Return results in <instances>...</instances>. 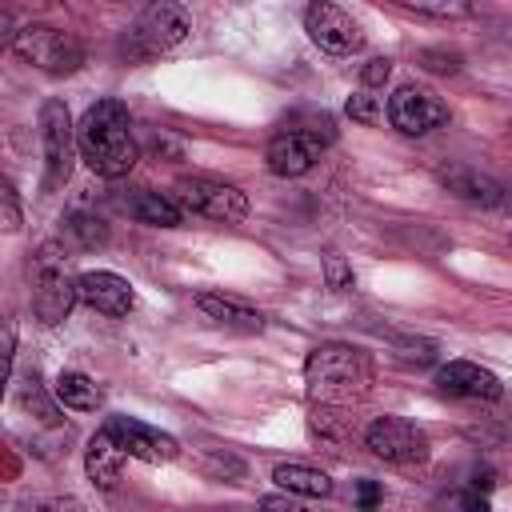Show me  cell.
Segmentation results:
<instances>
[{
	"instance_id": "1",
	"label": "cell",
	"mask_w": 512,
	"mask_h": 512,
	"mask_svg": "<svg viewBox=\"0 0 512 512\" xmlns=\"http://www.w3.org/2000/svg\"><path fill=\"white\" fill-rule=\"evenodd\" d=\"M76 148L84 156V164L96 172V176H128L132 164L140 160V148H136V136H132V120H128V108L120 100H96L80 128H76Z\"/></svg>"
},
{
	"instance_id": "2",
	"label": "cell",
	"mask_w": 512,
	"mask_h": 512,
	"mask_svg": "<svg viewBox=\"0 0 512 512\" xmlns=\"http://www.w3.org/2000/svg\"><path fill=\"white\" fill-rule=\"evenodd\" d=\"M304 384H308V396L312 404H332V408H344L352 400H360L372 384V360L352 348V344H320L308 352L304 360Z\"/></svg>"
},
{
	"instance_id": "3",
	"label": "cell",
	"mask_w": 512,
	"mask_h": 512,
	"mask_svg": "<svg viewBox=\"0 0 512 512\" xmlns=\"http://www.w3.org/2000/svg\"><path fill=\"white\" fill-rule=\"evenodd\" d=\"M32 312L40 324H60L68 320L76 304V272L68 260V248L60 240H48L32 256Z\"/></svg>"
},
{
	"instance_id": "4",
	"label": "cell",
	"mask_w": 512,
	"mask_h": 512,
	"mask_svg": "<svg viewBox=\"0 0 512 512\" xmlns=\"http://www.w3.org/2000/svg\"><path fill=\"white\" fill-rule=\"evenodd\" d=\"M192 32V16H188V8H180V4H148L140 16H136V24L124 32V56L128 60H148V56H156V52H168V48H176L184 36Z\"/></svg>"
},
{
	"instance_id": "5",
	"label": "cell",
	"mask_w": 512,
	"mask_h": 512,
	"mask_svg": "<svg viewBox=\"0 0 512 512\" xmlns=\"http://www.w3.org/2000/svg\"><path fill=\"white\" fill-rule=\"evenodd\" d=\"M32 68L48 72V76H68L84 64V44L76 32L52 28V24H24L16 28V44H12Z\"/></svg>"
},
{
	"instance_id": "6",
	"label": "cell",
	"mask_w": 512,
	"mask_h": 512,
	"mask_svg": "<svg viewBox=\"0 0 512 512\" xmlns=\"http://www.w3.org/2000/svg\"><path fill=\"white\" fill-rule=\"evenodd\" d=\"M172 200L180 204V212H192L216 224H240L248 216V196L236 184L212 180V176H180Z\"/></svg>"
},
{
	"instance_id": "7",
	"label": "cell",
	"mask_w": 512,
	"mask_h": 512,
	"mask_svg": "<svg viewBox=\"0 0 512 512\" xmlns=\"http://www.w3.org/2000/svg\"><path fill=\"white\" fill-rule=\"evenodd\" d=\"M364 444H368L372 456H380L388 464H400V468L424 464L432 456V444H428L424 428H416L404 416H380V420H372L368 432H364Z\"/></svg>"
},
{
	"instance_id": "8",
	"label": "cell",
	"mask_w": 512,
	"mask_h": 512,
	"mask_svg": "<svg viewBox=\"0 0 512 512\" xmlns=\"http://www.w3.org/2000/svg\"><path fill=\"white\" fill-rule=\"evenodd\" d=\"M40 144H44V188H60L72 176V160H76V128L64 100H44Z\"/></svg>"
},
{
	"instance_id": "9",
	"label": "cell",
	"mask_w": 512,
	"mask_h": 512,
	"mask_svg": "<svg viewBox=\"0 0 512 512\" xmlns=\"http://www.w3.org/2000/svg\"><path fill=\"white\" fill-rule=\"evenodd\" d=\"M304 28H308L312 44H320V48L332 52V56H348V52H360V48H364V32H360L356 16L344 12L340 4H328V0L308 4Z\"/></svg>"
},
{
	"instance_id": "10",
	"label": "cell",
	"mask_w": 512,
	"mask_h": 512,
	"mask_svg": "<svg viewBox=\"0 0 512 512\" xmlns=\"http://www.w3.org/2000/svg\"><path fill=\"white\" fill-rule=\"evenodd\" d=\"M104 432L120 444L124 456H136L144 464H168V460L180 456L176 436H168V432H160V428H152V424H144L136 416H108Z\"/></svg>"
},
{
	"instance_id": "11",
	"label": "cell",
	"mask_w": 512,
	"mask_h": 512,
	"mask_svg": "<svg viewBox=\"0 0 512 512\" xmlns=\"http://www.w3.org/2000/svg\"><path fill=\"white\" fill-rule=\"evenodd\" d=\"M388 120L396 132L404 136H424L432 128H440L448 120V108L444 100L432 92V88H420V84H404L396 88V96L388 100Z\"/></svg>"
},
{
	"instance_id": "12",
	"label": "cell",
	"mask_w": 512,
	"mask_h": 512,
	"mask_svg": "<svg viewBox=\"0 0 512 512\" xmlns=\"http://www.w3.org/2000/svg\"><path fill=\"white\" fill-rule=\"evenodd\" d=\"M324 144H328V140H320V136H312V132L284 128V132H276V136L268 140V152H264L268 172H272V176H304V172L320 160Z\"/></svg>"
},
{
	"instance_id": "13",
	"label": "cell",
	"mask_w": 512,
	"mask_h": 512,
	"mask_svg": "<svg viewBox=\"0 0 512 512\" xmlns=\"http://www.w3.org/2000/svg\"><path fill=\"white\" fill-rule=\"evenodd\" d=\"M436 388L444 396H456V400H500L504 396V384L496 372L472 364V360H448L436 368Z\"/></svg>"
},
{
	"instance_id": "14",
	"label": "cell",
	"mask_w": 512,
	"mask_h": 512,
	"mask_svg": "<svg viewBox=\"0 0 512 512\" xmlns=\"http://www.w3.org/2000/svg\"><path fill=\"white\" fill-rule=\"evenodd\" d=\"M76 300L96 308V312H104V316H128L132 304H136V292H132V284L124 276L96 268V272H80L76 276Z\"/></svg>"
},
{
	"instance_id": "15",
	"label": "cell",
	"mask_w": 512,
	"mask_h": 512,
	"mask_svg": "<svg viewBox=\"0 0 512 512\" xmlns=\"http://www.w3.org/2000/svg\"><path fill=\"white\" fill-rule=\"evenodd\" d=\"M440 184L452 196H460L464 204H476V208H500L504 204V188L492 176L476 172V168H444L440 172Z\"/></svg>"
},
{
	"instance_id": "16",
	"label": "cell",
	"mask_w": 512,
	"mask_h": 512,
	"mask_svg": "<svg viewBox=\"0 0 512 512\" xmlns=\"http://www.w3.org/2000/svg\"><path fill=\"white\" fill-rule=\"evenodd\" d=\"M196 308H200L212 324H220V328H236V332H260V328H264V316H260L252 304L236 300V296L200 292V296H196Z\"/></svg>"
},
{
	"instance_id": "17",
	"label": "cell",
	"mask_w": 512,
	"mask_h": 512,
	"mask_svg": "<svg viewBox=\"0 0 512 512\" xmlns=\"http://www.w3.org/2000/svg\"><path fill=\"white\" fill-rule=\"evenodd\" d=\"M84 468H88V480L96 484V488H116L120 484V468H124V452H120V444L100 428L92 440H88V448H84Z\"/></svg>"
},
{
	"instance_id": "18",
	"label": "cell",
	"mask_w": 512,
	"mask_h": 512,
	"mask_svg": "<svg viewBox=\"0 0 512 512\" xmlns=\"http://www.w3.org/2000/svg\"><path fill=\"white\" fill-rule=\"evenodd\" d=\"M124 208H128L140 224H152V228H176V224H184L180 204H176L172 196L152 192V188H136V192L124 200Z\"/></svg>"
},
{
	"instance_id": "19",
	"label": "cell",
	"mask_w": 512,
	"mask_h": 512,
	"mask_svg": "<svg viewBox=\"0 0 512 512\" xmlns=\"http://www.w3.org/2000/svg\"><path fill=\"white\" fill-rule=\"evenodd\" d=\"M52 396H56V404H64L72 412H96L104 404L100 384L92 376H84V372H60L56 384H52Z\"/></svg>"
},
{
	"instance_id": "20",
	"label": "cell",
	"mask_w": 512,
	"mask_h": 512,
	"mask_svg": "<svg viewBox=\"0 0 512 512\" xmlns=\"http://www.w3.org/2000/svg\"><path fill=\"white\" fill-rule=\"evenodd\" d=\"M272 480L288 492V496H332V476L308 464H276Z\"/></svg>"
},
{
	"instance_id": "21",
	"label": "cell",
	"mask_w": 512,
	"mask_h": 512,
	"mask_svg": "<svg viewBox=\"0 0 512 512\" xmlns=\"http://www.w3.org/2000/svg\"><path fill=\"white\" fill-rule=\"evenodd\" d=\"M64 240H72V244H76V248H84V252L104 248V244H108V224H104L96 212L76 208V212H68V216H64Z\"/></svg>"
},
{
	"instance_id": "22",
	"label": "cell",
	"mask_w": 512,
	"mask_h": 512,
	"mask_svg": "<svg viewBox=\"0 0 512 512\" xmlns=\"http://www.w3.org/2000/svg\"><path fill=\"white\" fill-rule=\"evenodd\" d=\"M436 512H492L488 496L484 492H472V488H452L436 500Z\"/></svg>"
},
{
	"instance_id": "23",
	"label": "cell",
	"mask_w": 512,
	"mask_h": 512,
	"mask_svg": "<svg viewBox=\"0 0 512 512\" xmlns=\"http://www.w3.org/2000/svg\"><path fill=\"white\" fill-rule=\"evenodd\" d=\"M20 220H24V212H20V196H16L12 180L0 176V232H16Z\"/></svg>"
},
{
	"instance_id": "24",
	"label": "cell",
	"mask_w": 512,
	"mask_h": 512,
	"mask_svg": "<svg viewBox=\"0 0 512 512\" xmlns=\"http://www.w3.org/2000/svg\"><path fill=\"white\" fill-rule=\"evenodd\" d=\"M324 280H328V288H332V292H348V288L356 284L352 264H348L340 252H328V256H324Z\"/></svg>"
},
{
	"instance_id": "25",
	"label": "cell",
	"mask_w": 512,
	"mask_h": 512,
	"mask_svg": "<svg viewBox=\"0 0 512 512\" xmlns=\"http://www.w3.org/2000/svg\"><path fill=\"white\" fill-rule=\"evenodd\" d=\"M12 360H16V320H0V396L12 376Z\"/></svg>"
},
{
	"instance_id": "26",
	"label": "cell",
	"mask_w": 512,
	"mask_h": 512,
	"mask_svg": "<svg viewBox=\"0 0 512 512\" xmlns=\"http://www.w3.org/2000/svg\"><path fill=\"white\" fill-rule=\"evenodd\" d=\"M348 116L360 120V124H376V120H380L376 96H372V92H352V96H348Z\"/></svg>"
},
{
	"instance_id": "27",
	"label": "cell",
	"mask_w": 512,
	"mask_h": 512,
	"mask_svg": "<svg viewBox=\"0 0 512 512\" xmlns=\"http://www.w3.org/2000/svg\"><path fill=\"white\" fill-rule=\"evenodd\" d=\"M356 504L360 512H376L384 504V488L376 480H356Z\"/></svg>"
},
{
	"instance_id": "28",
	"label": "cell",
	"mask_w": 512,
	"mask_h": 512,
	"mask_svg": "<svg viewBox=\"0 0 512 512\" xmlns=\"http://www.w3.org/2000/svg\"><path fill=\"white\" fill-rule=\"evenodd\" d=\"M360 76H364L368 88H380V84H388V76H392V60H388V56H372Z\"/></svg>"
},
{
	"instance_id": "29",
	"label": "cell",
	"mask_w": 512,
	"mask_h": 512,
	"mask_svg": "<svg viewBox=\"0 0 512 512\" xmlns=\"http://www.w3.org/2000/svg\"><path fill=\"white\" fill-rule=\"evenodd\" d=\"M32 512H84V504L72 496H52V500H36Z\"/></svg>"
},
{
	"instance_id": "30",
	"label": "cell",
	"mask_w": 512,
	"mask_h": 512,
	"mask_svg": "<svg viewBox=\"0 0 512 512\" xmlns=\"http://www.w3.org/2000/svg\"><path fill=\"white\" fill-rule=\"evenodd\" d=\"M260 512H308L296 496H264L260 500Z\"/></svg>"
},
{
	"instance_id": "31",
	"label": "cell",
	"mask_w": 512,
	"mask_h": 512,
	"mask_svg": "<svg viewBox=\"0 0 512 512\" xmlns=\"http://www.w3.org/2000/svg\"><path fill=\"white\" fill-rule=\"evenodd\" d=\"M420 60H432V64H428V68H432V72H456V68H460V64H456V56H452V52H424V56H420Z\"/></svg>"
},
{
	"instance_id": "32",
	"label": "cell",
	"mask_w": 512,
	"mask_h": 512,
	"mask_svg": "<svg viewBox=\"0 0 512 512\" xmlns=\"http://www.w3.org/2000/svg\"><path fill=\"white\" fill-rule=\"evenodd\" d=\"M8 44H16V24L8 12H0V48H8Z\"/></svg>"
}]
</instances>
